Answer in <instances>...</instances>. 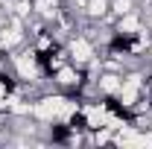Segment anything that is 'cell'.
<instances>
[{
    "mask_svg": "<svg viewBox=\"0 0 152 149\" xmlns=\"http://www.w3.org/2000/svg\"><path fill=\"white\" fill-rule=\"evenodd\" d=\"M3 64H6V58H0V67H3Z\"/></svg>",
    "mask_w": 152,
    "mask_h": 149,
    "instance_id": "cell-2",
    "label": "cell"
},
{
    "mask_svg": "<svg viewBox=\"0 0 152 149\" xmlns=\"http://www.w3.org/2000/svg\"><path fill=\"white\" fill-rule=\"evenodd\" d=\"M9 123H12V120H9L6 114H0V140L6 137V131H9Z\"/></svg>",
    "mask_w": 152,
    "mask_h": 149,
    "instance_id": "cell-1",
    "label": "cell"
}]
</instances>
